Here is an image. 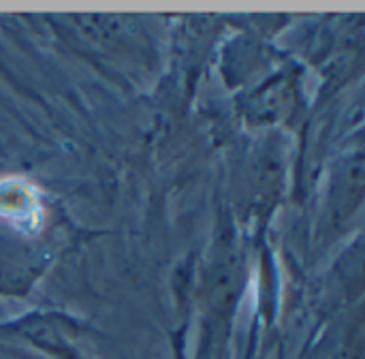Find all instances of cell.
Here are the masks:
<instances>
[{"instance_id": "6da1fadb", "label": "cell", "mask_w": 365, "mask_h": 359, "mask_svg": "<svg viewBox=\"0 0 365 359\" xmlns=\"http://www.w3.org/2000/svg\"><path fill=\"white\" fill-rule=\"evenodd\" d=\"M0 216L26 233L38 231L43 227V203L38 191L19 178L0 180Z\"/></svg>"}]
</instances>
